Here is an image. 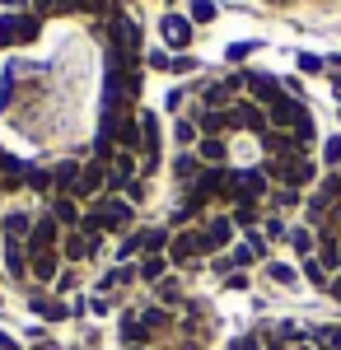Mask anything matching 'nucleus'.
I'll use <instances>...</instances> for the list:
<instances>
[{"label": "nucleus", "mask_w": 341, "mask_h": 350, "mask_svg": "<svg viewBox=\"0 0 341 350\" xmlns=\"http://www.w3.org/2000/svg\"><path fill=\"white\" fill-rule=\"evenodd\" d=\"M266 178L271 183H281V187H309L318 178V163L309 154H290V159H266Z\"/></svg>", "instance_id": "1"}, {"label": "nucleus", "mask_w": 341, "mask_h": 350, "mask_svg": "<svg viewBox=\"0 0 341 350\" xmlns=\"http://www.w3.org/2000/svg\"><path fill=\"white\" fill-rule=\"evenodd\" d=\"M89 211L103 219V234H131L136 224V206L127 201V196H99V201H89Z\"/></svg>", "instance_id": "2"}, {"label": "nucleus", "mask_w": 341, "mask_h": 350, "mask_svg": "<svg viewBox=\"0 0 341 350\" xmlns=\"http://www.w3.org/2000/svg\"><path fill=\"white\" fill-rule=\"evenodd\" d=\"M271 196V178H266V168H229V196L225 201H262Z\"/></svg>", "instance_id": "3"}, {"label": "nucleus", "mask_w": 341, "mask_h": 350, "mask_svg": "<svg viewBox=\"0 0 341 350\" xmlns=\"http://www.w3.org/2000/svg\"><path fill=\"white\" fill-rule=\"evenodd\" d=\"M206 257V243H201V229H178L173 243H168V262L173 267H197Z\"/></svg>", "instance_id": "4"}, {"label": "nucleus", "mask_w": 341, "mask_h": 350, "mask_svg": "<svg viewBox=\"0 0 341 350\" xmlns=\"http://www.w3.org/2000/svg\"><path fill=\"white\" fill-rule=\"evenodd\" d=\"M103 191H108V163L103 159H89L84 168H79L75 191H71V196H75V201H99Z\"/></svg>", "instance_id": "5"}, {"label": "nucleus", "mask_w": 341, "mask_h": 350, "mask_svg": "<svg viewBox=\"0 0 341 350\" xmlns=\"http://www.w3.org/2000/svg\"><path fill=\"white\" fill-rule=\"evenodd\" d=\"M304 117H309V108H304L299 98H290V94L281 98V103H271V108H266V122H271V131H294Z\"/></svg>", "instance_id": "6"}, {"label": "nucleus", "mask_w": 341, "mask_h": 350, "mask_svg": "<svg viewBox=\"0 0 341 350\" xmlns=\"http://www.w3.org/2000/svg\"><path fill=\"white\" fill-rule=\"evenodd\" d=\"M61 224H56L52 215H38L33 219V234H28V252H56L61 247Z\"/></svg>", "instance_id": "7"}, {"label": "nucleus", "mask_w": 341, "mask_h": 350, "mask_svg": "<svg viewBox=\"0 0 341 350\" xmlns=\"http://www.w3.org/2000/svg\"><path fill=\"white\" fill-rule=\"evenodd\" d=\"M127 183H136V154L131 150H117L108 159V196L112 191H127Z\"/></svg>", "instance_id": "8"}, {"label": "nucleus", "mask_w": 341, "mask_h": 350, "mask_svg": "<svg viewBox=\"0 0 341 350\" xmlns=\"http://www.w3.org/2000/svg\"><path fill=\"white\" fill-rule=\"evenodd\" d=\"M103 252V239H84L79 229H66L61 239V262H84V257H99Z\"/></svg>", "instance_id": "9"}, {"label": "nucleus", "mask_w": 341, "mask_h": 350, "mask_svg": "<svg viewBox=\"0 0 341 350\" xmlns=\"http://www.w3.org/2000/svg\"><path fill=\"white\" fill-rule=\"evenodd\" d=\"M229 112H234V131H253V135H266V131H271L262 103H234Z\"/></svg>", "instance_id": "10"}, {"label": "nucleus", "mask_w": 341, "mask_h": 350, "mask_svg": "<svg viewBox=\"0 0 341 350\" xmlns=\"http://www.w3.org/2000/svg\"><path fill=\"white\" fill-rule=\"evenodd\" d=\"M201 243H206V252L229 247V243H234V219L229 215H210L206 224H201Z\"/></svg>", "instance_id": "11"}, {"label": "nucleus", "mask_w": 341, "mask_h": 350, "mask_svg": "<svg viewBox=\"0 0 341 350\" xmlns=\"http://www.w3.org/2000/svg\"><path fill=\"white\" fill-rule=\"evenodd\" d=\"M28 275L42 280V285H56V275H61V247L56 252H28Z\"/></svg>", "instance_id": "12"}, {"label": "nucleus", "mask_w": 341, "mask_h": 350, "mask_svg": "<svg viewBox=\"0 0 341 350\" xmlns=\"http://www.w3.org/2000/svg\"><path fill=\"white\" fill-rule=\"evenodd\" d=\"M33 219L38 215H28V211H5V215H0V234H5V243H28Z\"/></svg>", "instance_id": "13"}, {"label": "nucleus", "mask_w": 341, "mask_h": 350, "mask_svg": "<svg viewBox=\"0 0 341 350\" xmlns=\"http://www.w3.org/2000/svg\"><path fill=\"white\" fill-rule=\"evenodd\" d=\"M197 131H201V135L234 131V112H229V108H201V112H197Z\"/></svg>", "instance_id": "14"}, {"label": "nucleus", "mask_w": 341, "mask_h": 350, "mask_svg": "<svg viewBox=\"0 0 341 350\" xmlns=\"http://www.w3.org/2000/svg\"><path fill=\"white\" fill-rule=\"evenodd\" d=\"M47 215L61 224V229H79V219H84V211H79L75 196H52L47 201Z\"/></svg>", "instance_id": "15"}, {"label": "nucleus", "mask_w": 341, "mask_h": 350, "mask_svg": "<svg viewBox=\"0 0 341 350\" xmlns=\"http://www.w3.org/2000/svg\"><path fill=\"white\" fill-rule=\"evenodd\" d=\"M197 159L206 163V168H225V159H229L225 135H201V140H197Z\"/></svg>", "instance_id": "16"}, {"label": "nucleus", "mask_w": 341, "mask_h": 350, "mask_svg": "<svg viewBox=\"0 0 341 350\" xmlns=\"http://www.w3.org/2000/svg\"><path fill=\"white\" fill-rule=\"evenodd\" d=\"M248 89H253V103H262V108H271V103H281L286 94H281V80H271V75H248Z\"/></svg>", "instance_id": "17"}, {"label": "nucleus", "mask_w": 341, "mask_h": 350, "mask_svg": "<svg viewBox=\"0 0 341 350\" xmlns=\"http://www.w3.org/2000/svg\"><path fill=\"white\" fill-rule=\"evenodd\" d=\"M79 168H84L79 159H61V163H56V168H52V196H71V191H75Z\"/></svg>", "instance_id": "18"}, {"label": "nucleus", "mask_w": 341, "mask_h": 350, "mask_svg": "<svg viewBox=\"0 0 341 350\" xmlns=\"http://www.w3.org/2000/svg\"><path fill=\"white\" fill-rule=\"evenodd\" d=\"M28 173H33V163H24V159H0V191H14V187H24L28 183Z\"/></svg>", "instance_id": "19"}, {"label": "nucleus", "mask_w": 341, "mask_h": 350, "mask_svg": "<svg viewBox=\"0 0 341 350\" xmlns=\"http://www.w3.org/2000/svg\"><path fill=\"white\" fill-rule=\"evenodd\" d=\"M164 42L168 47H187L192 42V19L187 14H164Z\"/></svg>", "instance_id": "20"}, {"label": "nucleus", "mask_w": 341, "mask_h": 350, "mask_svg": "<svg viewBox=\"0 0 341 350\" xmlns=\"http://www.w3.org/2000/svg\"><path fill=\"white\" fill-rule=\"evenodd\" d=\"M136 239H140V257H168V243H173V234L168 229H136Z\"/></svg>", "instance_id": "21"}, {"label": "nucleus", "mask_w": 341, "mask_h": 350, "mask_svg": "<svg viewBox=\"0 0 341 350\" xmlns=\"http://www.w3.org/2000/svg\"><path fill=\"white\" fill-rule=\"evenodd\" d=\"M131 280H140V275H136V262H117V267L99 280V295H112V290H122V285H131Z\"/></svg>", "instance_id": "22"}, {"label": "nucleus", "mask_w": 341, "mask_h": 350, "mask_svg": "<svg viewBox=\"0 0 341 350\" xmlns=\"http://www.w3.org/2000/svg\"><path fill=\"white\" fill-rule=\"evenodd\" d=\"M262 150L271 159H290V154H299V145H294V135L290 131H266L262 135Z\"/></svg>", "instance_id": "23"}, {"label": "nucleus", "mask_w": 341, "mask_h": 350, "mask_svg": "<svg viewBox=\"0 0 341 350\" xmlns=\"http://www.w3.org/2000/svg\"><path fill=\"white\" fill-rule=\"evenodd\" d=\"M201 168H206V163L197 159V150H183V154H178V159H173V178H178V183H183V187H192V183H197V178H201Z\"/></svg>", "instance_id": "24"}, {"label": "nucleus", "mask_w": 341, "mask_h": 350, "mask_svg": "<svg viewBox=\"0 0 341 350\" xmlns=\"http://www.w3.org/2000/svg\"><path fill=\"white\" fill-rule=\"evenodd\" d=\"M5 271L14 280H28V243H5Z\"/></svg>", "instance_id": "25"}, {"label": "nucleus", "mask_w": 341, "mask_h": 350, "mask_svg": "<svg viewBox=\"0 0 341 350\" xmlns=\"http://www.w3.org/2000/svg\"><path fill=\"white\" fill-rule=\"evenodd\" d=\"M168 267H173V262H168L164 252H159V257H140V262H136V275H140L145 285H159V280L168 275Z\"/></svg>", "instance_id": "26"}, {"label": "nucleus", "mask_w": 341, "mask_h": 350, "mask_svg": "<svg viewBox=\"0 0 341 350\" xmlns=\"http://www.w3.org/2000/svg\"><path fill=\"white\" fill-rule=\"evenodd\" d=\"M28 308H33L38 318H47V323H61L66 313H75V308H66V299H42V295L28 299Z\"/></svg>", "instance_id": "27"}, {"label": "nucleus", "mask_w": 341, "mask_h": 350, "mask_svg": "<svg viewBox=\"0 0 341 350\" xmlns=\"http://www.w3.org/2000/svg\"><path fill=\"white\" fill-rule=\"evenodd\" d=\"M168 323H173L168 308H159V304H145V308H140V332H145V341H150L155 332H164Z\"/></svg>", "instance_id": "28"}, {"label": "nucleus", "mask_w": 341, "mask_h": 350, "mask_svg": "<svg viewBox=\"0 0 341 350\" xmlns=\"http://www.w3.org/2000/svg\"><path fill=\"white\" fill-rule=\"evenodd\" d=\"M286 239H290V247H294L299 257H314V252H318V229H309V224H299V229H290Z\"/></svg>", "instance_id": "29"}, {"label": "nucleus", "mask_w": 341, "mask_h": 350, "mask_svg": "<svg viewBox=\"0 0 341 350\" xmlns=\"http://www.w3.org/2000/svg\"><path fill=\"white\" fill-rule=\"evenodd\" d=\"M14 33H19V42H38L42 19H38V14H14Z\"/></svg>", "instance_id": "30"}, {"label": "nucleus", "mask_w": 341, "mask_h": 350, "mask_svg": "<svg viewBox=\"0 0 341 350\" xmlns=\"http://www.w3.org/2000/svg\"><path fill=\"white\" fill-rule=\"evenodd\" d=\"M229 219H234V229H257V201H238Z\"/></svg>", "instance_id": "31"}, {"label": "nucleus", "mask_w": 341, "mask_h": 350, "mask_svg": "<svg viewBox=\"0 0 341 350\" xmlns=\"http://www.w3.org/2000/svg\"><path fill=\"white\" fill-rule=\"evenodd\" d=\"M304 280H309V285H318V290H327V267H323V262H318V257H304Z\"/></svg>", "instance_id": "32"}, {"label": "nucleus", "mask_w": 341, "mask_h": 350, "mask_svg": "<svg viewBox=\"0 0 341 350\" xmlns=\"http://www.w3.org/2000/svg\"><path fill=\"white\" fill-rule=\"evenodd\" d=\"M173 140H178V145H197V140H201V131H197V122H187V117H178V122H173Z\"/></svg>", "instance_id": "33"}, {"label": "nucleus", "mask_w": 341, "mask_h": 350, "mask_svg": "<svg viewBox=\"0 0 341 350\" xmlns=\"http://www.w3.org/2000/svg\"><path fill=\"white\" fill-rule=\"evenodd\" d=\"M155 295H159V308H164V304H178V299H183V285H178L173 275H164L155 285Z\"/></svg>", "instance_id": "34"}, {"label": "nucleus", "mask_w": 341, "mask_h": 350, "mask_svg": "<svg viewBox=\"0 0 341 350\" xmlns=\"http://www.w3.org/2000/svg\"><path fill=\"white\" fill-rule=\"evenodd\" d=\"M294 145H299V154H304V150H309V145H314L318 140V126H314V117H304V122H299V126H294Z\"/></svg>", "instance_id": "35"}, {"label": "nucleus", "mask_w": 341, "mask_h": 350, "mask_svg": "<svg viewBox=\"0 0 341 350\" xmlns=\"http://www.w3.org/2000/svg\"><path fill=\"white\" fill-rule=\"evenodd\" d=\"M266 275H271L276 285H294V280H299V271L290 267V262H266Z\"/></svg>", "instance_id": "36"}, {"label": "nucleus", "mask_w": 341, "mask_h": 350, "mask_svg": "<svg viewBox=\"0 0 341 350\" xmlns=\"http://www.w3.org/2000/svg\"><path fill=\"white\" fill-rule=\"evenodd\" d=\"M28 187L42 191V196L52 201V168H33V173H28Z\"/></svg>", "instance_id": "37"}, {"label": "nucleus", "mask_w": 341, "mask_h": 350, "mask_svg": "<svg viewBox=\"0 0 341 350\" xmlns=\"http://www.w3.org/2000/svg\"><path fill=\"white\" fill-rule=\"evenodd\" d=\"M271 206H276V211H294V206H299V191L294 187H276L271 191Z\"/></svg>", "instance_id": "38"}, {"label": "nucleus", "mask_w": 341, "mask_h": 350, "mask_svg": "<svg viewBox=\"0 0 341 350\" xmlns=\"http://www.w3.org/2000/svg\"><path fill=\"white\" fill-rule=\"evenodd\" d=\"M66 10H71V14H103L108 0H66Z\"/></svg>", "instance_id": "39"}, {"label": "nucleus", "mask_w": 341, "mask_h": 350, "mask_svg": "<svg viewBox=\"0 0 341 350\" xmlns=\"http://www.w3.org/2000/svg\"><path fill=\"white\" fill-rule=\"evenodd\" d=\"M5 47H19V33H14V14H5L0 19V52Z\"/></svg>", "instance_id": "40"}, {"label": "nucleus", "mask_w": 341, "mask_h": 350, "mask_svg": "<svg viewBox=\"0 0 341 350\" xmlns=\"http://www.w3.org/2000/svg\"><path fill=\"white\" fill-rule=\"evenodd\" d=\"M253 262H257V252H253V247H248V243H238L234 252H229V267H253Z\"/></svg>", "instance_id": "41"}, {"label": "nucleus", "mask_w": 341, "mask_h": 350, "mask_svg": "<svg viewBox=\"0 0 341 350\" xmlns=\"http://www.w3.org/2000/svg\"><path fill=\"white\" fill-rule=\"evenodd\" d=\"M33 14L42 19V14H71V10H66V0H33Z\"/></svg>", "instance_id": "42"}, {"label": "nucleus", "mask_w": 341, "mask_h": 350, "mask_svg": "<svg viewBox=\"0 0 341 350\" xmlns=\"http://www.w3.org/2000/svg\"><path fill=\"white\" fill-rule=\"evenodd\" d=\"M215 19V5L210 0H192V24H210Z\"/></svg>", "instance_id": "43"}, {"label": "nucleus", "mask_w": 341, "mask_h": 350, "mask_svg": "<svg viewBox=\"0 0 341 350\" xmlns=\"http://www.w3.org/2000/svg\"><path fill=\"white\" fill-rule=\"evenodd\" d=\"M262 234H266V239H286L290 229H286V219H281V215H266L262 219Z\"/></svg>", "instance_id": "44"}, {"label": "nucleus", "mask_w": 341, "mask_h": 350, "mask_svg": "<svg viewBox=\"0 0 341 350\" xmlns=\"http://www.w3.org/2000/svg\"><path fill=\"white\" fill-rule=\"evenodd\" d=\"M323 159L332 163V168L341 163V135H327V140H323Z\"/></svg>", "instance_id": "45"}, {"label": "nucleus", "mask_w": 341, "mask_h": 350, "mask_svg": "<svg viewBox=\"0 0 341 350\" xmlns=\"http://www.w3.org/2000/svg\"><path fill=\"white\" fill-rule=\"evenodd\" d=\"M314 336H318V341H323L327 350H341V327H318Z\"/></svg>", "instance_id": "46"}, {"label": "nucleus", "mask_w": 341, "mask_h": 350, "mask_svg": "<svg viewBox=\"0 0 341 350\" xmlns=\"http://www.w3.org/2000/svg\"><path fill=\"white\" fill-rule=\"evenodd\" d=\"M136 252H140V239H136V229H131V234L122 239V247H117V262H131Z\"/></svg>", "instance_id": "47"}, {"label": "nucleus", "mask_w": 341, "mask_h": 350, "mask_svg": "<svg viewBox=\"0 0 341 350\" xmlns=\"http://www.w3.org/2000/svg\"><path fill=\"white\" fill-rule=\"evenodd\" d=\"M168 70L187 75V70H197V61H192V56H168Z\"/></svg>", "instance_id": "48"}, {"label": "nucleus", "mask_w": 341, "mask_h": 350, "mask_svg": "<svg viewBox=\"0 0 341 350\" xmlns=\"http://www.w3.org/2000/svg\"><path fill=\"white\" fill-rule=\"evenodd\" d=\"M299 70H304V75H318V70H323V61L309 56V52H299Z\"/></svg>", "instance_id": "49"}, {"label": "nucleus", "mask_w": 341, "mask_h": 350, "mask_svg": "<svg viewBox=\"0 0 341 350\" xmlns=\"http://www.w3.org/2000/svg\"><path fill=\"white\" fill-rule=\"evenodd\" d=\"M253 47H257V42H234V47H229V61H243V56H253Z\"/></svg>", "instance_id": "50"}, {"label": "nucleus", "mask_w": 341, "mask_h": 350, "mask_svg": "<svg viewBox=\"0 0 341 350\" xmlns=\"http://www.w3.org/2000/svg\"><path fill=\"white\" fill-rule=\"evenodd\" d=\"M127 201H131V206H136V201H145V183H140V178L127 183Z\"/></svg>", "instance_id": "51"}, {"label": "nucleus", "mask_w": 341, "mask_h": 350, "mask_svg": "<svg viewBox=\"0 0 341 350\" xmlns=\"http://www.w3.org/2000/svg\"><path fill=\"white\" fill-rule=\"evenodd\" d=\"M229 350H266V346H262V341H257V336H238V341H234V346H229Z\"/></svg>", "instance_id": "52"}, {"label": "nucleus", "mask_w": 341, "mask_h": 350, "mask_svg": "<svg viewBox=\"0 0 341 350\" xmlns=\"http://www.w3.org/2000/svg\"><path fill=\"white\" fill-rule=\"evenodd\" d=\"M183 98H187V89H173V94H168V112L183 108Z\"/></svg>", "instance_id": "53"}, {"label": "nucleus", "mask_w": 341, "mask_h": 350, "mask_svg": "<svg viewBox=\"0 0 341 350\" xmlns=\"http://www.w3.org/2000/svg\"><path fill=\"white\" fill-rule=\"evenodd\" d=\"M266 350H290V346L286 341H266Z\"/></svg>", "instance_id": "54"}, {"label": "nucleus", "mask_w": 341, "mask_h": 350, "mask_svg": "<svg viewBox=\"0 0 341 350\" xmlns=\"http://www.w3.org/2000/svg\"><path fill=\"white\" fill-rule=\"evenodd\" d=\"M290 350H314V346H290Z\"/></svg>", "instance_id": "55"}]
</instances>
